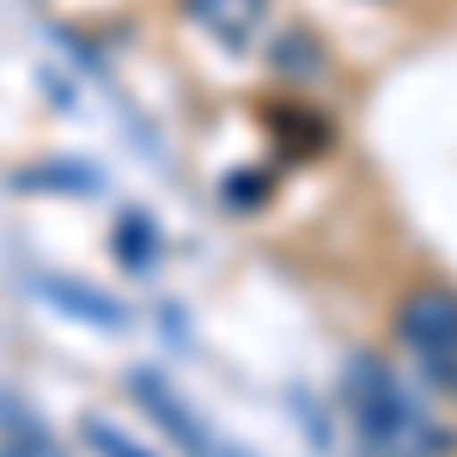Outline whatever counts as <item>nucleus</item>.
<instances>
[{
  "mask_svg": "<svg viewBox=\"0 0 457 457\" xmlns=\"http://www.w3.org/2000/svg\"><path fill=\"white\" fill-rule=\"evenodd\" d=\"M445 390H452V396H457V372H452V385H445Z\"/></svg>",
  "mask_w": 457,
  "mask_h": 457,
  "instance_id": "1a4fd4ad",
  "label": "nucleus"
},
{
  "mask_svg": "<svg viewBox=\"0 0 457 457\" xmlns=\"http://www.w3.org/2000/svg\"><path fill=\"white\" fill-rule=\"evenodd\" d=\"M342 415H348L366 457H452L457 452V433L403 385V372L385 353L372 348L348 353V366H342Z\"/></svg>",
  "mask_w": 457,
  "mask_h": 457,
  "instance_id": "f257e3e1",
  "label": "nucleus"
},
{
  "mask_svg": "<svg viewBox=\"0 0 457 457\" xmlns=\"http://www.w3.org/2000/svg\"><path fill=\"white\" fill-rule=\"evenodd\" d=\"M390 342L421 366L433 385H452L457 372V287L452 281H415L390 305Z\"/></svg>",
  "mask_w": 457,
  "mask_h": 457,
  "instance_id": "f03ea898",
  "label": "nucleus"
},
{
  "mask_svg": "<svg viewBox=\"0 0 457 457\" xmlns=\"http://www.w3.org/2000/svg\"><path fill=\"white\" fill-rule=\"evenodd\" d=\"M86 439H92V452H98V457H159V452H153V445H141V439H129L122 427L98 421V415L86 421Z\"/></svg>",
  "mask_w": 457,
  "mask_h": 457,
  "instance_id": "6e6552de",
  "label": "nucleus"
},
{
  "mask_svg": "<svg viewBox=\"0 0 457 457\" xmlns=\"http://www.w3.org/2000/svg\"><path fill=\"white\" fill-rule=\"evenodd\" d=\"M110 238H116V256H122L129 269H153V256H159V226H153L146 213H122Z\"/></svg>",
  "mask_w": 457,
  "mask_h": 457,
  "instance_id": "0eeeda50",
  "label": "nucleus"
},
{
  "mask_svg": "<svg viewBox=\"0 0 457 457\" xmlns=\"http://www.w3.org/2000/svg\"><path fill=\"white\" fill-rule=\"evenodd\" d=\"M177 12L195 31H208L220 49H256V37L275 19V0H177Z\"/></svg>",
  "mask_w": 457,
  "mask_h": 457,
  "instance_id": "7ed1b4c3",
  "label": "nucleus"
},
{
  "mask_svg": "<svg viewBox=\"0 0 457 457\" xmlns=\"http://www.w3.org/2000/svg\"><path fill=\"white\" fill-rule=\"evenodd\" d=\"M269 68L281 73V79H293V92H305V86H317V79L329 73V49H323V37H317V31L293 25V31L275 37V49H269Z\"/></svg>",
  "mask_w": 457,
  "mask_h": 457,
  "instance_id": "423d86ee",
  "label": "nucleus"
},
{
  "mask_svg": "<svg viewBox=\"0 0 457 457\" xmlns=\"http://www.w3.org/2000/svg\"><path fill=\"white\" fill-rule=\"evenodd\" d=\"M37 293H43L49 305H62L68 317H79V323H98V329H122V323H129V312H122L116 299L92 293V287L73 281V275H37Z\"/></svg>",
  "mask_w": 457,
  "mask_h": 457,
  "instance_id": "39448f33",
  "label": "nucleus"
},
{
  "mask_svg": "<svg viewBox=\"0 0 457 457\" xmlns=\"http://www.w3.org/2000/svg\"><path fill=\"white\" fill-rule=\"evenodd\" d=\"M135 403H141L146 415H153V421L159 427H171L177 433V445H183V452H195V457H213V439H208V427L195 421V415H189V409H183V403H177L171 390H165V378H153V372H135Z\"/></svg>",
  "mask_w": 457,
  "mask_h": 457,
  "instance_id": "20e7f679",
  "label": "nucleus"
},
{
  "mask_svg": "<svg viewBox=\"0 0 457 457\" xmlns=\"http://www.w3.org/2000/svg\"><path fill=\"white\" fill-rule=\"evenodd\" d=\"M0 457H6V452H0Z\"/></svg>",
  "mask_w": 457,
  "mask_h": 457,
  "instance_id": "9d476101",
  "label": "nucleus"
}]
</instances>
